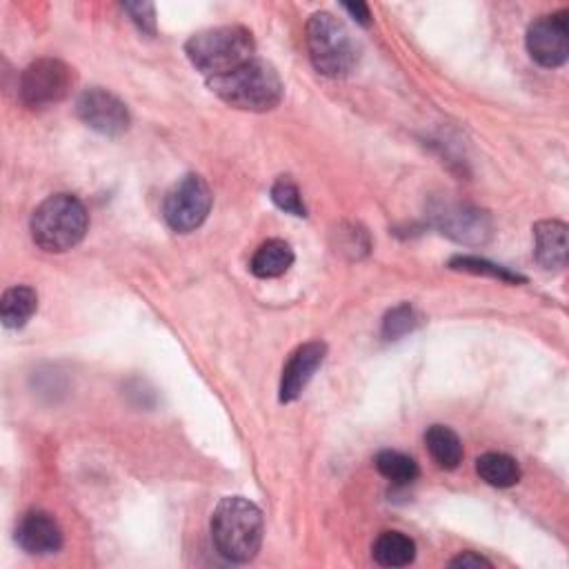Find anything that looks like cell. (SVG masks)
Segmentation results:
<instances>
[{
    "mask_svg": "<svg viewBox=\"0 0 569 569\" xmlns=\"http://www.w3.org/2000/svg\"><path fill=\"white\" fill-rule=\"evenodd\" d=\"M432 216L443 234L465 246H482L492 236V220L487 212L467 203H441Z\"/></svg>",
    "mask_w": 569,
    "mask_h": 569,
    "instance_id": "10",
    "label": "cell"
},
{
    "mask_svg": "<svg viewBox=\"0 0 569 569\" xmlns=\"http://www.w3.org/2000/svg\"><path fill=\"white\" fill-rule=\"evenodd\" d=\"M294 265V250L289 242L281 238H272L257 250L252 259V274L259 278H278Z\"/></svg>",
    "mask_w": 569,
    "mask_h": 569,
    "instance_id": "14",
    "label": "cell"
},
{
    "mask_svg": "<svg viewBox=\"0 0 569 569\" xmlns=\"http://www.w3.org/2000/svg\"><path fill=\"white\" fill-rule=\"evenodd\" d=\"M476 471L478 476L492 487H514L521 480V467L519 463L508 456V454H499V452H490V454H482L476 460Z\"/></svg>",
    "mask_w": 569,
    "mask_h": 569,
    "instance_id": "18",
    "label": "cell"
},
{
    "mask_svg": "<svg viewBox=\"0 0 569 569\" xmlns=\"http://www.w3.org/2000/svg\"><path fill=\"white\" fill-rule=\"evenodd\" d=\"M345 12L352 14V19L359 23V25H369L372 23V14H369V8L365 3H345L343 5Z\"/></svg>",
    "mask_w": 569,
    "mask_h": 569,
    "instance_id": "25",
    "label": "cell"
},
{
    "mask_svg": "<svg viewBox=\"0 0 569 569\" xmlns=\"http://www.w3.org/2000/svg\"><path fill=\"white\" fill-rule=\"evenodd\" d=\"M325 354H328V348L314 341V343L300 345L289 356V361L283 369V378H281V400L283 402H292L305 391L307 383L314 378L316 369L322 365Z\"/></svg>",
    "mask_w": 569,
    "mask_h": 569,
    "instance_id": "12",
    "label": "cell"
},
{
    "mask_svg": "<svg viewBox=\"0 0 569 569\" xmlns=\"http://www.w3.org/2000/svg\"><path fill=\"white\" fill-rule=\"evenodd\" d=\"M569 14L556 12L551 16H540L534 21L527 30V52L530 56L547 67H560L565 65L569 56Z\"/></svg>",
    "mask_w": 569,
    "mask_h": 569,
    "instance_id": "8",
    "label": "cell"
},
{
    "mask_svg": "<svg viewBox=\"0 0 569 569\" xmlns=\"http://www.w3.org/2000/svg\"><path fill=\"white\" fill-rule=\"evenodd\" d=\"M376 469L380 476H385L387 480H391L394 485H412L417 478H419V465L414 458L405 456L400 452H394V449H385L376 456L374 460Z\"/></svg>",
    "mask_w": 569,
    "mask_h": 569,
    "instance_id": "19",
    "label": "cell"
},
{
    "mask_svg": "<svg viewBox=\"0 0 569 569\" xmlns=\"http://www.w3.org/2000/svg\"><path fill=\"white\" fill-rule=\"evenodd\" d=\"M73 83L71 69L56 58H41L32 62L21 76V101L32 110H45L60 103Z\"/></svg>",
    "mask_w": 569,
    "mask_h": 569,
    "instance_id": "7",
    "label": "cell"
},
{
    "mask_svg": "<svg viewBox=\"0 0 569 569\" xmlns=\"http://www.w3.org/2000/svg\"><path fill=\"white\" fill-rule=\"evenodd\" d=\"M38 309V296L27 285H16L0 300V320L8 330H21Z\"/></svg>",
    "mask_w": 569,
    "mask_h": 569,
    "instance_id": "15",
    "label": "cell"
},
{
    "mask_svg": "<svg viewBox=\"0 0 569 569\" xmlns=\"http://www.w3.org/2000/svg\"><path fill=\"white\" fill-rule=\"evenodd\" d=\"M254 49L257 45L252 32L240 25L203 30L185 45L190 62L207 78L225 76L240 65L250 62L254 58Z\"/></svg>",
    "mask_w": 569,
    "mask_h": 569,
    "instance_id": "4",
    "label": "cell"
},
{
    "mask_svg": "<svg viewBox=\"0 0 569 569\" xmlns=\"http://www.w3.org/2000/svg\"><path fill=\"white\" fill-rule=\"evenodd\" d=\"M425 447L441 469H456L463 463V443L458 434L445 425H432L425 432Z\"/></svg>",
    "mask_w": 569,
    "mask_h": 569,
    "instance_id": "17",
    "label": "cell"
},
{
    "mask_svg": "<svg viewBox=\"0 0 569 569\" xmlns=\"http://www.w3.org/2000/svg\"><path fill=\"white\" fill-rule=\"evenodd\" d=\"M212 209V192L205 179L198 174L183 177L166 196L162 216L177 234H190L198 229Z\"/></svg>",
    "mask_w": 569,
    "mask_h": 569,
    "instance_id": "6",
    "label": "cell"
},
{
    "mask_svg": "<svg viewBox=\"0 0 569 569\" xmlns=\"http://www.w3.org/2000/svg\"><path fill=\"white\" fill-rule=\"evenodd\" d=\"M309 58L322 76H348L359 62V47L350 30L332 14H314L307 23Z\"/></svg>",
    "mask_w": 569,
    "mask_h": 569,
    "instance_id": "5",
    "label": "cell"
},
{
    "mask_svg": "<svg viewBox=\"0 0 569 569\" xmlns=\"http://www.w3.org/2000/svg\"><path fill=\"white\" fill-rule=\"evenodd\" d=\"M419 325V314L414 311L412 305H400L391 309L385 320H383V337L387 341H396L405 334H410Z\"/></svg>",
    "mask_w": 569,
    "mask_h": 569,
    "instance_id": "20",
    "label": "cell"
},
{
    "mask_svg": "<svg viewBox=\"0 0 569 569\" xmlns=\"http://www.w3.org/2000/svg\"><path fill=\"white\" fill-rule=\"evenodd\" d=\"M263 514L240 497H229L218 503L212 516V540L216 551L231 562H250L263 545Z\"/></svg>",
    "mask_w": 569,
    "mask_h": 569,
    "instance_id": "2",
    "label": "cell"
},
{
    "mask_svg": "<svg viewBox=\"0 0 569 569\" xmlns=\"http://www.w3.org/2000/svg\"><path fill=\"white\" fill-rule=\"evenodd\" d=\"M372 556L380 567H408L417 558V543L400 532H383L372 547Z\"/></svg>",
    "mask_w": 569,
    "mask_h": 569,
    "instance_id": "16",
    "label": "cell"
},
{
    "mask_svg": "<svg viewBox=\"0 0 569 569\" xmlns=\"http://www.w3.org/2000/svg\"><path fill=\"white\" fill-rule=\"evenodd\" d=\"M76 112L78 118L90 129L110 138H116L129 129L127 105L101 88H92L80 94L76 103Z\"/></svg>",
    "mask_w": 569,
    "mask_h": 569,
    "instance_id": "9",
    "label": "cell"
},
{
    "mask_svg": "<svg viewBox=\"0 0 569 569\" xmlns=\"http://www.w3.org/2000/svg\"><path fill=\"white\" fill-rule=\"evenodd\" d=\"M207 86L223 103L242 112H270L278 107L285 92L278 71L261 58H252L225 76L207 78Z\"/></svg>",
    "mask_w": 569,
    "mask_h": 569,
    "instance_id": "1",
    "label": "cell"
},
{
    "mask_svg": "<svg viewBox=\"0 0 569 569\" xmlns=\"http://www.w3.org/2000/svg\"><path fill=\"white\" fill-rule=\"evenodd\" d=\"M272 201L278 209L292 214V216H307V207L303 203V196L298 187L289 179H278L272 187Z\"/></svg>",
    "mask_w": 569,
    "mask_h": 569,
    "instance_id": "22",
    "label": "cell"
},
{
    "mask_svg": "<svg viewBox=\"0 0 569 569\" xmlns=\"http://www.w3.org/2000/svg\"><path fill=\"white\" fill-rule=\"evenodd\" d=\"M452 270L456 272H467V274H478V276H492V278H501V281H508V283H521L523 278L519 274H512L508 272L505 268L501 265H494V263H487V261H480V259H471V257H458L449 263Z\"/></svg>",
    "mask_w": 569,
    "mask_h": 569,
    "instance_id": "21",
    "label": "cell"
},
{
    "mask_svg": "<svg viewBox=\"0 0 569 569\" xmlns=\"http://www.w3.org/2000/svg\"><path fill=\"white\" fill-rule=\"evenodd\" d=\"M567 225L560 220H540L534 227V257L543 270H562L567 265Z\"/></svg>",
    "mask_w": 569,
    "mask_h": 569,
    "instance_id": "13",
    "label": "cell"
},
{
    "mask_svg": "<svg viewBox=\"0 0 569 569\" xmlns=\"http://www.w3.org/2000/svg\"><path fill=\"white\" fill-rule=\"evenodd\" d=\"M452 567H463V569H467V567H492V562L482 558V556H478V554H474V551H465V554H460L458 558L452 560Z\"/></svg>",
    "mask_w": 569,
    "mask_h": 569,
    "instance_id": "24",
    "label": "cell"
},
{
    "mask_svg": "<svg viewBox=\"0 0 569 569\" xmlns=\"http://www.w3.org/2000/svg\"><path fill=\"white\" fill-rule=\"evenodd\" d=\"M16 543L32 556H49L62 547V532L52 514L32 510L16 527Z\"/></svg>",
    "mask_w": 569,
    "mask_h": 569,
    "instance_id": "11",
    "label": "cell"
},
{
    "mask_svg": "<svg viewBox=\"0 0 569 569\" xmlns=\"http://www.w3.org/2000/svg\"><path fill=\"white\" fill-rule=\"evenodd\" d=\"M123 10L132 16V21L138 25L143 34H156V12L151 3H127L123 5Z\"/></svg>",
    "mask_w": 569,
    "mask_h": 569,
    "instance_id": "23",
    "label": "cell"
},
{
    "mask_svg": "<svg viewBox=\"0 0 569 569\" xmlns=\"http://www.w3.org/2000/svg\"><path fill=\"white\" fill-rule=\"evenodd\" d=\"M90 216L86 205L71 194H56L43 201L30 220L36 246L52 254H62L86 238Z\"/></svg>",
    "mask_w": 569,
    "mask_h": 569,
    "instance_id": "3",
    "label": "cell"
}]
</instances>
